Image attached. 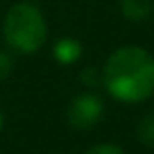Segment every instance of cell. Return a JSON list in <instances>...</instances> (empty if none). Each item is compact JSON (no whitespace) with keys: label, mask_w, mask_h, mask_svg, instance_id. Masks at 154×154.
Segmentation results:
<instances>
[{"label":"cell","mask_w":154,"mask_h":154,"mask_svg":"<svg viewBox=\"0 0 154 154\" xmlns=\"http://www.w3.org/2000/svg\"><path fill=\"white\" fill-rule=\"evenodd\" d=\"M53 57L57 63L61 66H72L82 57V45L80 40L72 38V36H63L53 45Z\"/></svg>","instance_id":"cell-4"},{"label":"cell","mask_w":154,"mask_h":154,"mask_svg":"<svg viewBox=\"0 0 154 154\" xmlns=\"http://www.w3.org/2000/svg\"><path fill=\"white\" fill-rule=\"evenodd\" d=\"M13 68H15V61H13L11 53L0 49V80L9 78V76H11V72H13Z\"/></svg>","instance_id":"cell-7"},{"label":"cell","mask_w":154,"mask_h":154,"mask_svg":"<svg viewBox=\"0 0 154 154\" xmlns=\"http://www.w3.org/2000/svg\"><path fill=\"white\" fill-rule=\"evenodd\" d=\"M101 116H103V101L91 91L76 95L68 106V122L78 131L93 129L101 120Z\"/></svg>","instance_id":"cell-3"},{"label":"cell","mask_w":154,"mask_h":154,"mask_svg":"<svg viewBox=\"0 0 154 154\" xmlns=\"http://www.w3.org/2000/svg\"><path fill=\"white\" fill-rule=\"evenodd\" d=\"M26 2H40V0H26Z\"/></svg>","instance_id":"cell-11"},{"label":"cell","mask_w":154,"mask_h":154,"mask_svg":"<svg viewBox=\"0 0 154 154\" xmlns=\"http://www.w3.org/2000/svg\"><path fill=\"white\" fill-rule=\"evenodd\" d=\"M137 139L143 146L154 150V112L139 120V125H137Z\"/></svg>","instance_id":"cell-6"},{"label":"cell","mask_w":154,"mask_h":154,"mask_svg":"<svg viewBox=\"0 0 154 154\" xmlns=\"http://www.w3.org/2000/svg\"><path fill=\"white\" fill-rule=\"evenodd\" d=\"M101 82L116 101H146L154 95V55L137 45L112 51L101 68Z\"/></svg>","instance_id":"cell-1"},{"label":"cell","mask_w":154,"mask_h":154,"mask_svg":"<svg viewBox=\"0 0 154 154\" xmlns=\"http://www.w3.org/2000/svg\"><path fill=\"white\" fill-rule=\"evenodd\" d=\"M85 154H125V150L114 143H97V146L89 148Z\"/></svg>","instance_id":"cell-8"},{"label":"cell","mask_w":154,"mask_h":154,"mask_svg":"<svg viewBox=\"0 0 154 154\" xmlns=\"http://www.w3.org/2000/svg\"><path fill=\"white\" fill-rule=\"evenodd\" d=\"M118 9L125 19L133 23H141L150 19L154 11V0H118Z\"/></svg>","instance_id":"cell-5"},{"label":"cell","mask_w":154,"mask_h":154,"mask_svg":"<svg viewBox=\"0 0 154 154\" xmlns=\"http://www.w3.org/2000/svg\"><path fill=\"white\" fill-rule=\"evenodd\" d=\"M5 129V112H2V108H0V131Z\"/></svg>","instance_id":"cell-10"},{"label":"cell","mask_w":154,"mask_h":154,"mask_svg":"<svg viewBox=\"0 0 154 154\" xmlns=\"http://www.w3.org/2000/svg\"><path fill=\"white\" fill-rule=\"evenodd\" d=\"M2 38L7 47L19 55H32L40 51L49 38V26L38 5L26 0L13 5L2 21Z\"/></svg>","instance_id":"cell-2"},{"label":"cell","mask_w":154,"mask_h":154,"mask_svg":"<svg viewBox=\"0 0 154 154\" xmlns=\"http://www.w3.org/2000/svg\"><path fill=\"white\" fill-rule=\"evenodd\" d=\"M80 80H82V85H87V87H95L97 82H101V74H97L95 68H87V70H82Z\"/></svg>","instance_id":"cell-9"}]
</instances>
